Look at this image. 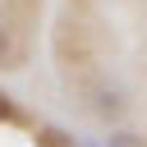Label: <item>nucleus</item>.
<instances>
[{"label": "nucleus", "instance_id": "f257e3e1", "mask_svg": "<svg viewBox=\"0 0 147 147\" xmlns=\"http://www.w3.org/2000/svg\"><path fill=\"white\" fill-rule=\"evenodd\" d=\"M0 124H23V110L14 106L9 92H0Z\"/></svg>", "mask_w": 147, "mask_h": 147}, {"label": "nucleus", "instance_id": "f03ea898", "mask_svg": "<svg viewBox=\"0 0 147 147\" xmlns=\"http://www.w3.org/2000/svg\"><path fill=\"white\" fill-rule=\"evenodd\" d=\"M37 142H46V147H64L69 138H64L60 129H37Z\"/></svg>", "mask_w": 147, "mask_h": 147}, {"label": "nucleus", "instance_id": "7ed1b4c3", "mask_svg": "<svg viewBox=\"0 0 147 147\" xmlns=\"http://www.w3.org/2000/svg\"><path fill=\"white\" fill-rule=\"evenodd\" d=\"M5 60H9V32L0 28V64H5Z\"/></svg>", "mask_w": 147, "mask_h": 147}]
</instances>
